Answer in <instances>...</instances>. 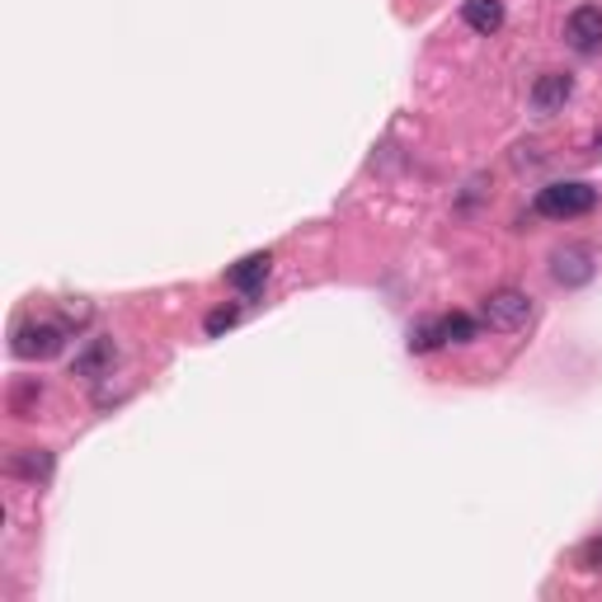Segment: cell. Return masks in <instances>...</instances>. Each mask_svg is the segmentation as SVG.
Masks as SVG:
<instances>
[{"mask_svg": "<svg viewBox=\"0 0 602 602\" xmlns=\"http://www.w3.org/2000/svg\"><path fill=\"white\" fill-rule=\"evenodd\" d=\"M462 24L475 33H499L504 29V0H466L462 6Z\"/></svg>", "mask_w": 602, "mask_h": 602, "instance_id": "30bf717a", "label": "cell"}, {"mask_svg": "<svg viewBox=\"0 0 602 602\" xmlns=\"http://www.w3.org/2000/svg\"><path fill=\"white\" fill-rule=\"evenodd\" d=\"M236 321H240V307H217L203 321V330L212 334V340H217V334H226V330H236Z\"/></svg>", "mask_w": 602, "mask_h": 602, "instance_id": "4fadbf2b", "label": "cell"}, {"mask_svg": "<svg viewBox=\"0 0 602 602\" xmlns=\"http://www.w3.org/2000/svg\"><path fill=\"white\" fill-rule=\"evenodd\" d=\"M537 217H551V222H574V217H589L598 207V189L589 180H556L537 189Z\"/></svg>", "mask_w": 602, "mask_h": 602, "instance_id": "6da1fadb", "label": "cell"}, {"mask_svg": "<svg viewBox=\"0 0 602 602\" xmlns=\"http://www.w3.org/2000/svg\"><path fill=\"white\" fill-rule=\"evenodd\" d=\"M118 367V344L109 334H99V340H85V348L76 353V363H71V377H85V381H104L114 377Z\"/></svg>", "mask_w": 602, "mask_h": 602, "instance_id": "277c9868", "label": "cell"}, {"mask_svg": "<svg viewBox=\"0 0 602 602\" xmlns=\"http://www.w3.org/2000/svg\"><path fill=\"white\" fill-rule=\"evenodd\" d=\"M433 348H442V325L438 321L410 325V353H433Z\"/></svg>", "mask_w": 602, "mask_h": 602, "instance_id": "7c38bea8", "label": "cell"}, {"mask_svg": "<svg viewBox=\"0 0 602 602\" xmlns=\"http://www.w3.org/2000/svg\"><path fill=\"white\" fill-rule=\"evenodd\" d=\"M565 43H570L574 52H598L602 47V10L598 6H579L570 10V20H565Z\"/></svg>", "mask_w": 602, "mask_h": 602, "instance_id": "52a82bcc", "label": "cell"}, {"mask_svg": "<svg viewBox=\"0 0 602 602\" xmlns=\"http://www.w3.org/2000/svg\"><path fill=\"white\" fill-rule=\"evenodd\" d=\"M10 475H20V481H29V485H47L52 481V452H43V448L10 452Z\"/></svg>", "mask_w": 602, "mask_h": 602, "instance_id": "9c48e42d", "label": "cell"}, {"mask_svg": "<svg viewBox=\"0 0 602 602\" xmlns=\"http://www.w3.org/2000/svg\"><path fill=\"white\" fill-rule=\"evenodd\" d=\"M598 565H602V537L589 541V546L579 551V570H598Z\"/></svg>", "mask_w": 602, "mask_h": 602, "instance_id": "5bb4252c", "label": "cell"}, {"mask_svg": "<svg viewBox=\"0 0 602 602\" xmlns=\"http://www.w3.org/2000/svg\"><path fill=\"white\" fill-rule=\"evenodd\" d=\"M438 325H442V344H471L475 334H481V321L466 311H452V315H438Z\"/></svg>", "mask_w": 602, "mask_h": 602, "instance_id": "8fae6325", "label": "cell"}, {"mask_svg": "<svg viewBox=\"0 0 602 602\" xmlns=\"http://www.w3.org/2000/svg\"><path fill=\"white\" fill-rule=\"evenodd\" d=\"M269 273H273V255H269V250H255V255H245L240 264H232L226 282H232L240 297H259L264 282H269Z\"/></svg>", "mask_w": 602, "mask_h": 602, "instance_id": "ba28073f", "label": "cell"}, {"mask_svg": "<svg viewBox=\"0 0 602 602\" xmlns=\"http://www.w3.org/2000/svg\"><path fill=\"white\" fill-rule=\"evenodd\" d=\"M598 155H602V137H598Z\"/></svg>", "mask_w": 602, "mask_h": 602, "instance_id": "9a60e30c", "label": "cell"}, {"mask_svg": "<svg viewBox=\"0 0 602 602\" xmlns=\"http://www.w3.org/2000/svg\"><path fill=\"white\" fill-rule=\"evenodd\" d=\"M66 340H71V330L62 321H24L10 334V353L24 363H47L66 348Z\"/></svg>", "mask_w": 602, "mask_h": 602, "instance_id": "7a4b0ae2", "label": "cell"}, {"mask_svg": "<svg viewBox=\"0 0 602 602\" xmlns=\"http://www.w3.org/2000/svg\"><path fill=\"white\" fill-rule=\"evenodd\" d=\"M570 95H574V76H570V71H541V76L533 80V90H527V104H533V114L546 118V114L565 109Z\"/></svg>", "mask_w": 602, "mask_h": 602, "instance_id": "5b68a950", "label": "cell"}, {"mask_svg": "<svg viewBox=\"0 0 602 602\" xmlns=\"http://www.w3.org/2000/svg\"><path fill=\"white\" fill-rule=\"evenodd\" d=\"M598 264H593V250H583V245H560L551 255V278L560 288H583V282H593Z\"/></svg>", "mask_w": 602, "mask_h": 602, "instance_id": "8992f818", "label": "cell"}, {"mask_svg": "<svg viewBox=\"0 0 602 602\" xmlns=\"http://www.w3.org/2000/svg\"><path fill=\"white\" fill-rule=\"evenodd\" d=\"M533 321V297L523 288H494L485 301H481V325L494 330V334H513Z\"/></svg>", "mask_w": 602, "mask_h": 602, "instance_id": "3957f363", "label": "cell"}]
</instances>
